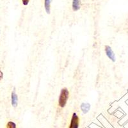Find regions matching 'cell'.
<instances>
[{"label":"cell","instance_id":"1","mask_svg":"<svg viewBox=\"0 0 128 128\" xmlns=\"http://www.w3.org/2000/svg\"><path fill=\"white\" fill-rule=\"evenodd\" d=\"M69 91L68 88L66 87L62 88L60 91L59 98H58V106L61 108H64L66 107V104L68 101V98H69Z\"/></svg>","mask_w":128,"mask_h":128},{"label":"cell","instance_id":"2","mask_svg":"<svg viewBox=\"0 0 128 128\" xmlns=\"http://www.w3.org/2000/svg\"><path fill=\"white\" fill-rule=\"evenodd\" d=\"M104 51L106 56L109 58L110 60H112L113 62H115L116 61V56H115V52L112 50V48L110 46L106 45L104 47Z\"/></svg>","mask_w":128,"mask_h":128},{"label":"cell","instance_id":"3","mask_svg":"<svg viewBox=\"0 0 128 128\" xmlns=\"http://www.w3.org/2000/svg\"><path fill=\"white\" fill-rule=\"evenodd\" d=\"M80 125V118L76 113H73L72 115L70 123L68 128H79Z\"/></svg>","mask_w":128,"mask_h":128},{"label":"cell","instance_id":"4","mask_svg":"<svg viewBox=\"0 0 128 128\" xmlns=\"http://www.w3.org/2000/svg\"><path fill=\"white\" fill-rule=\"evenodd\" d=\"M11 104L14 108H16L18 105V96L16 94V88H14L11 94Z\"/></svg>","mask_w":128,"mask_h":128},{"label":"cell","instance_id":"5","mask_svg":"<svg viewBox=\"0 0 128 128\" xmlns=\"http://www.w3.org/2000/svg\"><path fill=\"white\" fill-rule=\"evenodd\" d=\"M90 108H91V105L88 102H82L80 105V109L83 112V114H86L87 113H88Z\"/></svg>","mask_w":128,"mask_h":128},{"label":"cell","instance_id":"6","mask_svg":"<svg viewBox=\"0 0 128 128\" xmlns=\"http://www.w3.org/2000/svg\"><path fill=\"white\" fill-rule=\"evenodd\" d=\"M72 8L74 12L78 11L81 8V0H72Z\"/></svg>","mask_w":128,"mask_h":128},{"label":"cell","instance_id":"7","mask_svg":"<svg viewBox=\"0 0 128 128\" xmlns=\"http://www.w3.org/2000/svg\"><path fill=\"white\" fill-rule=\"evenodd\" d=\"M52 0H44V8L48 14L51 13V3Z\"/></svg>","mask_w":128,"mask_h":128},{"label":"cell","instance_id":"8","mask_svg":"<svg viewBox=\"0 0 128 128\" xmlns=\"http://www.w3.org/2000/svg\"><path fill=\"white\" fill-rule=\"evenodd\" d=\"M6 128H17L16 124L13 121H9L6 124Z\"/></svg>","mask_w":128,"mask_h":128},{"label":"cell","instance_id":"9","mask_svg":"<svg viewBox=\"0 0 128 128\" xmlns=\"http://www.w3.org/2000/svg\"><path fill=\"white\" fill-rule=\"evenodd\" d=\"M29 2H30V0H22V4H23V5H24V6L28 5Z\"/></svg>","mask_w":128,"mask_h":128},{"label":"cell","instance_id":"10","mask_svg":"<svg viewBox=\"0 0 128 128\" xmlns=\"http://www.w3.org/2000/svg\"><path fill=\"white\" fill-rule=\"evenodd\" d=\"M3 78V72L2 71V70H0V81H1V80H2Z\"/></svg>","mask_w":128,"mask_h":128},{"label":"cell","instance_id":"11","mask_svg":"<svg viewBox=\"0 0 128 128\" xmlns=\"http://www.w3.org/2000/svg\"><path fill=\"white\" fill-rule=\"evenodd\" d=\"M0 35H1V28H0Z\"/></svg>","mask_w":128,"mask_h":128}]
</instances>
